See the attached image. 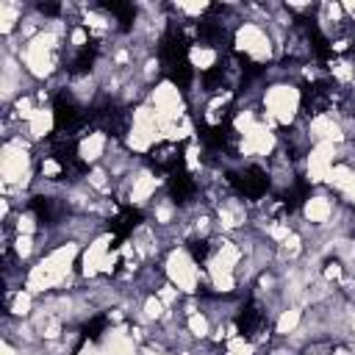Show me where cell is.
Wrapping results in <instances>:
<instances>
[{
  "mask_svg": "<svg viewBox=\"0 0 355 355\" xmlns=\"http://www.w3.org/2000/svg\"><path fill=\"white\" fill-rule=\"evenodd\" d=\"M302 89L297 80H275L263 86L261 94V119L269 128H291L302 116Z\"/></svg>",
  "mask_w": 355,
  "mask_h": 355,
  "instance_id": "1",
  "label": "cell"
},
{
  "mask_svg": "<svg viewBox=\"0 0 355 355\" xmlns=\"http://www.w3.org/2000/svg\"><path fill=\"white\" fill-rule=\"evenodd\" d=\"M161 269H164L166 280H169L175 288H180L183 297H197L202 283H205V291H208V275H205V269H202L200 261H197L186 247H180V244H175V247L166 250Z\"/></svg>",
  "mask_w": 355,
  "mask_h": 355,
  "instance_id": "2",
  "label": "cell"
},
{
  "mask_svg": "<svg viewBox=\"0 0 355 355\" xmlns=\"http://www.w3.org/2000/svg\"><path fill=\"white\" fill-rule=\"evenodd\" d=\"M233 53L239 58H244L250 67H266L272 58H275V44H272V36L263 25L258 22H250V19H241L233 31Z\"/></svg>",
  "mask_w": 355,
  "mask_h": 355,
  "instance_id": "3",
  "label": "cell"
},
{
  "mask_svg": "<svg viewBox=\"0 0 355 355\" xmlns=\"http://www.w3.org/2000/svg\"><path fill=\"white\" fill-rule=\"evenodd\" d=\"M0 97H3V105L8 108L19 94H31L28 89L36 83L28 72H25V67H22V61L17 58V53H8V50H3V55H0Z\"/></svg>",
  "mask_w": 355,
  "mask_h": 355,
  "instance_id": "4",
  "label": "cell"
},
{
  "mask_svg": "<svg viewBox=\"0 0 355 355\" xmlns=\"http://www.w3.org/2000/svg\"><path fill=\"white\" fill-rule=\"evenodd\" d=\"M336 211H338V200L333 194H327L324 189H319V191H313V194H308L302 200V205H300V222L308 225V227H313V230H324L330 225V219L336 216Z\"/></svg>",
  "mask_w": 355,
  "mask_h": 355,
  "instance_id": "5",
  "label": "cell"
},
{
  "mask_svg": "<svg viewBox=\"0 0 355 355\" xmlns=\"http://www.w3.org/2000/svg\"><path fill=\"white\" fill-rule=\"evenodd\" d=\"M111 230H103V233H97L83 250H80V269H78V275L83 277V280H94V277H100V272H103V261H105V255L111 252Z\"/></svg>",
  "mask_w": 355,
  "mask_h": 355,
  "instance_id": "6",
  "label": "cell"
},
{
  "mask_svg": "<svg viewBox=\"0 0 355 355\" xmlns=\"http://www.w3.org/2000/svg\"><path fill=\"white\" fill-rule=\"evenodd\" d=\"M108 144H111V136H108L105 130H100V128L86 130V133L75 141V158H78L80 164L97 166V164H103V158H105V153H108Z\"/></svg>",
  "mask_w": 355,
  "mask_h": 355,
  "instance_id": "7",
  "label": "cell"
},
{
  "mask_svg": "<svg viewBox=\"0 0 355 355\" xmlns=\"http://www.w3.org/2000/svg\"><path fill=\"white\" fill-rule=\"evenodd\" d=\"M31 6H22L17 0H0V36L3 39H11L17 36L19 25H22V17L28 14Z\"/></svg>",
  "mask_w": 355,
  "mask_h": 355,
  "instance_id": "8",
  "label": "cell"
},
{
  "mask_svg": "<svg viewBox=\"0 0 355 355\" xmlns=\"http://www.w3.org/2000/svg\"><path fill=\"white\" fill-rule=\"evenodd\" d=\"M189 64H191V69L194 72H200V75H208V72H214L216 67H219V50L216 47H211V44H202V42H194L191 47H189Z\"/></svg>",
  "mask_w": 355,
  "mask_h": 355,
  "instance_id": "9",
  "label": "cell"
},
{
  "mask_svg": "<svg viewBox=\"0 0 355 355\" xmlns=\"http://www.w3.org/2000/svg\"><path fill=\"white\" fill-rule=\"evenodd\" d=\"M305 319V308L300 305H286L275 319H272V330H275V338H288Z\"/></svg>",
  "mask_w": 355,
  "mask_h": 355,
  "instance_id": "10",
  "label": "cell"
},
{
  "mask_svg": "<svg viewBox=\"0 0 355 355\" xmlns=\"http://www.w3.org/2000/svg\"><path fill=\"white\" fill-rule=\"evenodd\" d=\"M186 330L191 333V338L194 341H208L211 338V333H214V322L208 319V313L205 311H197V313H191V316H186Z\"/></svg>",
  "mask_w": 355,
  "mask_h": 355,
  "instance_id": "11",
  "label": "cell"
},
{
  "mask_svg": "<svg viewBox=\"0 0 355 355\" xmlns=\"http://www.w3.org/2000/svg\"><path fill=\"white\" fill-rule=\"evenodd\" d=\"M0 355H22V349H19V344H14L11 338H3V344H0Z\"/></svg>",
  "mask_w": 355,
  "mask_h": 355,
  "instance_id": "12",
  "label": "cell"
},
{
  "mask_svg": "<svg viewBox=\"0 0 355 355\" xmlns=\"http://www.w3.org/2000/svg\"><path fill=\"white\" fill-rule=\"evenodd\" d=\"M139 355H141V352H139Z\"/></svg>",
  "mask_w": 355,
  "mask_h": 355,
  "instance_id": "13",
  "label": "cell"
}]
</instances>
